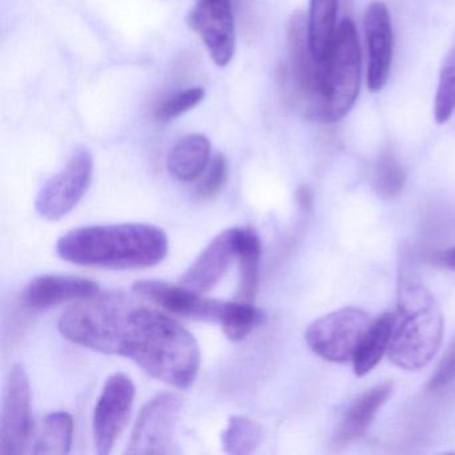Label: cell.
Listing matches in <instances>:
<instances>
[{
    "label": "cell",
    "instance_id": "6da1fadb",
    "mask_svg": "<svg viewBox=\"0 0 455 455\" xmlns=\"http://www.w3.org/2000/svg\"><path fill=\"white\" fill-rule=\"evenodd\" d=\"M58 329L70 342L132 359L151 377L180 390L193 386L201 369V348L194 335L124 292L81 299L63 313Z\"/></svg>",
    "mask_w": 455,
    "mask_h": 455
},
{
    "label": "cell",
    "instance_id": "7a4b0ae2",
    "mask_svg": "<svg viewBox=\"0 0 455 455\" xmlns=\"http://www.w3.org/2000/svg\"><path fill=\"white\" fill-rule=\"evenodd\" d=\"M169 252L162 228L148 223L89 226L60 236L57 254L68 262L89 267L132 270L161 263Z\"/></svg>",
    "mask_w": 455,
    "mask_h": 455
},
{
    "label": "cell",
    "instance_id": "3957f363",
    "mask_svg": "<svg viewBox=\"0 0 455 455\" xmlns=\"http://www.w3.org/2000/svg\"><path fill=\"white\" fill-rule=\"evenodd\" d=\"M442 337L443 315L435 298L417 279H402L390 361L399 369H422L438 353Z\"/></svg>",
    "mask_w": 455,
    "mask_h": 455
},
{
    "label": "cell",
    "instance_id": "277c9868",
    "mask_svg": "<svg viewBox=\"0 0 455 455\" xmlns=\"http://www.w3.org/2000/svg\"><path fill=\"white\" fill-rule=\"evenodd\" d=\"M324 60L323 95L316 122L335 124L347 116L359 92L361 52L353 20H343Z\"/></svg>",
    "mask_w": 455,
    "mask_h": 455
},
{
    "label": "cell",
    "instance_id": "5b68a950",
    "mask_svg": "<svg viewBox=\"0 0 455 455\" xmlns=\"http://www.w3.org/2000/svg\"><path fill=\"white\" fill-rule=\"evenodd\" d=\"M370 326L371 322L366 311L343 307L313 322L306 330L305 339L316 355L342 363L353 359Z\"/></svg>",
    "mask_w": 455,
    "mask_h": 455
},
{
    "label": "cell",
    "instance_id": "8992f818",
    "mask_svg": "<svg viewBox=\"0 0 455 455\" xmlns=\"http://www.w3.org/2000/svg\"><path fill=\"white\" fill-rule=\"evenodd\" d=\"M94 156L86 148L74 151L62 172L50 178L36 196V209L47 220H60L70 214L92 185Z\"/></svg>",
    "mask_w": 455,
    "mask_h": 455
},
{
    "label": "cell",
    "instance_id": "52a82bcc",
    "mask_svg": "<svg viewBox=\"0 0 455 455\" xmlns=\"http://www.w3.org/2000/svg\"><path fill=\"white\" fill-rule=\"evenodd\" d=\"M183 401L178 394L162 393L143 407L127 446V454H170Z\"/></svg>",
    "mask_w": 455,
    "mask_h": 455
},
{
    "label": "cell",
    "instance_id": "ba28073f",
    "mask_svg": "<svg viewBox=\"0 0 455 455\" xmlns=\"http://www.w3.org/2000/svg\"><path fill=\"white\" fill-rule=\"evenodd\" d=\"M33 431L31 387L28 372L20 363L10 369L4 383L0 454L20 455L28 450Z\"/></svg>",
    "mask_w": 455,
    "mask_h": 455
},
{
    "label": "cell",
    "instance_id": "9c48e42d",
    "mask_svg": "<svg viewBox=\"0 0 455 455\" xmlns=\"http://www.w3.org/2000/svg\"><path fill=\"white\" fill-rule=\"evenodd\" d=\"M135 398V386L124 372L106 380L92 415V434L98 454L108 455L126 427Z\"/></svg>",
    "mask_w": 455,
    "mask_h": 455
},
{
    "label": "cell",
    "instance_id": "30bf717a",
    "mask_svg": "<svg viewBox=\"0 0 455 455\" xmlns=\"http://www.w3.org/2000/svg\"><path fill=\"white\" fill-rule=\"evenodd\" d=\"M188 22L201 36L212 60L220 68L228 66L235 52L233 0H196Z\"/></svg>",
    "mask_w": 455,
    "mask_h": 455
},
{
    "label": "cell",
    "instance_id": "8fae6325",
    "mask_svg": "<svg viewBox=\"0 0 455 455\" xmlns=\"http://www.w3.org/2000/svg\"><path fill=\"white\" fill-rule=\"evenodd\" d=\"M135 295L161 306L174 315L194 321L220 323L225 308V300L210 299L198 292L186 289L182 284H172L156 279H145L132 284Z\"/></svg>",
    "mask_w": 455,
    "mask_h": 455
},
{
    "label": "cell",
    "instance_id": "7c38bea8",
    "mask_svg": "<svg viewBox=\"0 0 455 455\" xmlns=\"http://www.w3.org/2000/svg\"><path fill=\"white\" fill-rule=\"evenodd\" d=\"M241 228H228L215 236L180 278V284L198 294L212 291L238 259Z\"/></svg>",
    "mask_w": 455,
    "mask_h": 455
},
{
    "label": "cell",
    "instance_id": "4fadbf2b",
    "mask_svg": "<svg viewBox=\"0 0 455 455\" xmlns=\"http://www.w3.org/2000/svg\"><path fill=\"white\" fill-rule=\"evenodd\" d=\"M364 33L369 50L367 84L371 92H379L387 84L393 63L394 36L390 12L382 2H372L364 15Z\"/></svg>",
    "mask_w": 455,
    "mask_h": 455
},
{
    "label": "cell",
    "instance_id": "5bb4252c",
    "mask_svg": "<svg viewBox=\"0 0 455 455\" xmlns=\"http://www.w3.org/2000/svg\"><path fill=\"white\" fill-rule=\"evenodd\" d=\"M100 292L97 282L71 275H41L22 292V302L33 310H46L70 300H81Z\"/></svg>",
    "mask_w": 455,
    "mask_h": 455
},
{
    "label": "cell",
    "instance_id": "9a60e30c",
    "mask_svg": "<svg viewBox=\"0 0 455 455\" xmlns=\"http://www.w3.org/2000/svg\"><path fill=\"white\" fill-rule=\"evenodd\" d=\"M393 391V383L383 382L361 394L351 403L345 417L340 420L339 427L332 438V449H345L351 442L361 438L377 417L380 407L390 398Z\"/></svg>",
    "mask_w": 455,
    "mask_h": 455
},
{
    "label": "cell",
    "instance_id": "2e32d148",
    "mask_svg": "<svg viewBox=\"0 0 455 455\" xmlns=\"http://www.w3.org/2000/svg\"><path fill=\"white\" fill-rule=\"evenodd\" d=\"M212 143L204 135H188L175 143L167 158V169L175 180L193 182L209 166Z\"/></svg>",
    "mask_w": 455,
    "mask_h": 455
},
{
    "label": "cell",
    "instance_id": "e0dca14e",
    "mask_svg": "<svg viewBox=\"0 0 455 455\" xmlns=\"http://www.w3.org/2000/svg\"><path fill=\"white\" fill-rule=\"evenodd\" d=\"M395 326V314L380 315L367 330L353 356L354 372L358 377L369 374L382 359L383 354L390 347Z\"/></svg>",
    "mask_w": 455,
    "mask_h": 455
},
{
    "label": "cell",
    "instance_id": "ac0fdd59",
    "mask_svg": "<svg viewBox=\"0 0 455 455\" xmlns=\"http://www.w3.org/2000/svg\"><path fill=\"white\" fill-rule=\"evenodd\" d=\"M260 257L262 243L259 235L252 228H241L239 236V289L236 299L254 303L259 283Z\"/></svg>",
    "mask_w": 455,
    "mask_h": 455
},
{
    "label": "cell",
    "instance_id": "d6986e66",
    "mask_svg": "<svg viewBox=\"0 0 455 455\" xmlns=\"http://www.w3.org/2000/svg\"><path fill=\"white\" fill-rule=\"evenodd\" d=\"M338 0H310L308 41L316 60H326L337 31Z\"/></svg>",
    "mask_w": 455,
    "mask_h": 455
},
{
    "label": "cell",
    "instance_id": "ffe728a7",
    "mask_svg": "<svg viewBox=\"0 0 455 455\" xmlns=\"http://www.w3.org/2000/svg\"><path fill=\"white\" fill-rule=\"evenodd\" d=\"M74 438V419L68 412L55 411L44 418L34 454H68Z\"/></svg>",
    "mask_w": 455,
    "mask_h": 455
},
{
    "label": "cell",
    "instance_id": "44dd1931",
    "mask_svg": "<svg viewBox=\"0 0 455 455\" xmlns=\"http://www.w3.org/2000/svg\"><path fill=\"white\" fill-rule=\"evenodd\" d=\"M266 315L254 303L231 300L225 303L220 324L228 339L241 342L265 322Z\"/></svg>",
    "mask_w": 455,
    "mask_h": 455
},
{
    "label": "cell",
    "instance_id": "7402d4cb",
    "mask_svg": "<svg viewBox=\"0 0 455 455\" xmlns=\"http://www.w3.org/2000/svg\"><path fill=\"white\" fill-rule=\"evenodd\" d=\"M263 441L259 423L243 415H233L220 435L223 450L228 454L247 455L254 452Z\"/></svg>",
    "mask_w": 455,
    "mask_h": 455
},
{
    "label": "cell",
    "instance_id": "603a6c76",
    "mask_svg": "<svg viewBox=\"0 0 455 455\" xmlns=\"http://www.w3.org/2000/svg\"><path fill=\"white\" fill-rule=\"evenodd\" d=\"M404 182H406V174L395 153L391 148H385L375 162V191L380 198L391 201L402 193Z\"/></svg>",
    "mask_w": 455,
    "mask_h": 455
},
{
    "label": "cell",
    "instance_id": "cb8c5ba5",
    "mask_svg": "<svg viewBox=\"0 0 455 455\" xmlns=\"http://www.w3.org/2000/svg\"><path fill=\"white\" fill-rule=\"evenodd\" d=\"M455 111V44L450 49L441 74H439L438 87H436L435 103H434V116L436 124H444L450 121Z\"/></svg>",
    "mask_w": 455,
    "mask_h": 455
},
{
    "label": "cell",
    "instance_id": "d4e9b609",
    "mask_svg": "<svg viewBox=\"0 0 455 455\" xmlns=\"http://www.w3.org/2000/svg\"><path fill=\"white\" fill-rule=\"evenodd\" d=\"M204 94L206 92L204 87H191L169 95L156 106L154 118L161 124H169L199 105L204 100Z\"/></svg>",
    "mask_w": 455,
    "mask_h": 455
},
{
    "label": "cell",
    "instance_id": "484cf974",
    "mask_svg": "<svg viewBox=\"0 0 455 455\" xmlns=\"http://www.w3.org/2000/svg\"><path fill=\"white\" fill-rule=\"evenodd\" d=\"M228 161L222 154H217L210 161L204 180L196 186V196L204 201L217 196L228 180Z\"/></svg>",
    "mask_w": 455,
    "mask_h": 455
},
{
    "label": "cell",
    "instance_id": "4316f807",
    "mask_svg": "<svg viewBox=\"0 0 455 455\" xmlns=\"http://www.w3.org/2000/svg\"><path fill=\"white\" fill-rule=\"evenodd\" d=\"M455 380V342L450 346L444 354L443 359L439 362L436 371L428 382L431 391L441 390L446 386L451 385Z\"/></svg>",
    "mask_w": 455,
    "mask_h": 455
},
{
    "label": "cell",
    "instance_id": "83f0119b",
    "mask_svg": "<svg viewBox=\"0 0 455 455\" xmlns=\"http://www.w3.org/2000/svg\"><path fill=\"white\" fill-rule=\"evenodd\" d=\"M295 196H297L298 204L303 210H310L311 204H313V194H311L310 188L300 186Z\"/></svg>",
    "mask_w": 455,
    "mask_h": 455
},
{
    "label": "cell",
    "instance_id": "f1b7e54d",
    "mask_svg": "<svg viewBox=\"0 0 455 455\" xmlns=\"http://www.w3.org/2000/svg\"><path fill=\"white\" fill-rule=\"evenodd\" d=\"M439 265L443 267L449 268V270L455 271V246L450 247V249L444 250L436 258Z\"/></svg>",
    "mask_w": 455,
    "mask_h": 455
}]
</instances>
